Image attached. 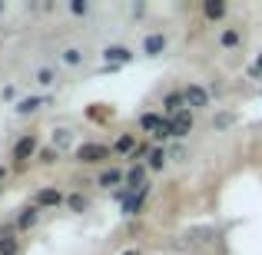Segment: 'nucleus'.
<instances>
[{
	"mask_svg": "<svg viewBox=\"0 0 262 255\" xmlns=\"http://www.w3.org/2000/svg\"><path fill=\"white\" fill-rule=\"evenodd\" d=\"M73 156H77V163H83V166H96V163H106L110 156H113V146H106V143H77L73 146Z\"/></svg>",
	"mask_w": 262,
	"mask_h": 255,
	"instance_id": "nucleus-1",
	"label": "nucleus"
},
{
	"mask_svg": "<svg viewBox=\"0 0 262 255\" xmlns=\"http://www.w3.org/2000/svg\"><path fill=\"white\" fill-rule=\"evenodd\" d=\"M40 149H43V146H40V136H37V133H24L17 143H13V149H10V159L17 163L20 169H24L30 159H37V156H40Z\"/></svg>",
	"mask_w": 262,
	"mask_h": 255,
	"instance_id": "nucleus-2",
	"label": "nucleus"
},
{
	"mask_svg": "<svg viewBox=\"0 0 262 255\" xmlns=\"http://www.w3.org/2000/svg\"><path fill=\"white\" fill-rule=\"evenodd\" d=\"M30 202L37 205L40 212L43 209H67V192L60 189V186H40V189L30 196Z\"/></svg>",
	"mask_w": 262,
	"mask_h": 255,
	"instance_id": "nucleus-3",
	"label": "nucleus"
},
{
	"mask_svg": "<svg viewBox=\"0 0 262 255\" xmlns=\"http://www.w3.org/2000/svg\"><path fill=\"white\" fill-rule=\"evenodd\" d=\"M100 57H103V63H106V66L120 70V66H126V63H133V60H136V50H133V47H126V43H106L100 50Z\"/></svg>",
	"mask_w": 262,
	"mask_h": 255,
	"instance_id": "nucleus-4",
	"label": "nucleus"
},
{
	"mask_svg": "<svg viewBox=\"0 0 262 255\" xmlns=\"http://www.w3.org/2000/svg\"><path fill=\"white\" fill-rule=\"evenodd\" d=\"M183 96H186V109H192V113L212 106V93H209L203 83H186V86H183Z\"/></svg>",
	"mask_w": 262,
	"mask_h": 255,
	"instance_id": "nucleus-5",
	"label": "nucleus"
},
{
	"mask_svg": "<svg viewBox=\"0 0 262 255\" xmlns=\"http://www.w3.org/2000/svg\"><path fill=\"white\" fill-rule=\"evenodd\" d=\"M50 103H53V96H47V93L20 96V100L13 103V113H17V116H33V113H40L43 106H50Z\"/></svg>",
	"mask_w": 262,
	"mask_h": 255,
	"instance_id": "nucleus-6",
	"label": "nucleus"
},
{
	"mask_svg": "<svg viewBox=\"0 0 262 255\" xmlns=\"http://www.w3.org/2000/svg\"><path fill=\"white\" fill-rule=\"evenodd\" d=\"M143 57H163V53L169 50V37L163 30H153V33H146V37H143Z\"/></svg>",
	"mask_w": 262,
	"mask_h": 255,
	"instance_id": "nucleus-7",
	"label": "nucleus"
},
{
	"mask_svg": "<svg viewBox=\"0 0 262 255\" xmlns=\"http://www.w3.org/2000/svg\"><path fill=\"white\" fill-rule=\"evenodd\" d=\"M146 176H149V166L146 163H133V166L126 169V186H123V189L129 192V196H133V192H140V189H146Z\"/></svg>",
	"mask_w": 262,
	"mask_h": 255,
	"instance_id": "nucleus-8",
	"label": "nucleus"
},
{
	"mask_svg": "<svg viewBox=\"0 0 262 255\" xmlns=\"http://www.w3.org/2000/svg\"><path fill=\"white\" fill-rule=\"evenodd\" d=\"M96 186L100 189H123L126 186V169H120V166H106V169H100V176H96Z\"/></svg>",
	"mask_w": 262,
	"mask_h": 255,
	"instance_id": "nucleus-9",
	"label": "nucleus"
},
{
	"mask_svg": "<svg viewBox=\"0 0 262 255\" xmlns=\"http://www.w3.org/2000/svg\"><path fill=\"white\" fill-rule=\"evenodd\" d=\"M37 222H40V209H37L33 202H27V205H20V209H17V219H13L17 232H30V229H37Z\"/></svg>",
	"mask_w": 262,
	"mask_h": 255,
	"instance_id": "nucleus-10",
	"label": "nucleus"
},
{
	"mask_svg": "<svg viewBox=\"0 0 262 255\" xmlns=\"http://www.w3.org/2000/svg\"><path fill=\"white\" fill-rule=\"evenodd\" d=\"M17 225H0V255H20Z\"/></svg>",
	"mask_w": 262,
	"mask_h": 255,
	"instance_id": "nucleus-11",
	"label": "nucleus"
},
{
	"mask_svg": "<svg viewBox=\"0 0 262 255\" xmlns=\"http://www.w3.org/2000/svg\"><path fill=\"white\" fill-rule=\"evenodd\" d=\"M216 43H219V50H239L243 47V27H223Z\"/></svg>",
	"mask_w": 262,
	"mask_h": 255,
	"instance_id": "nucleus-12",
	"label": "nucleus"
},
{
	"mask_svg": "<svg viewBox=\"0 0 262 255\" xmlns=\"http://www.w3.org/2000/svg\"><path fill=\"white\" fill-rule=\"evenodd\" d=\"M186 109V96H183V89H169L166 96H163V116H169L173 120L176 113H183Z\"/></svg>",
	"mask_w": 262,
	"mask_h": 255,
	"instance_id": "nucleus-13",
	"label": "nucleus"
},
{
	"mask_svg": "<svg viewBox=\"0 0 262 255\" xmlns=\"http://www.w3.org/2000/svg\"><path fill=\"white\" fill-rule=\"evenodd\" d=\"M192 126H196V116H192V109H183V113L173 116V133H176V140H186V136L192 133Z\"/></svg>",
	"mask_w": 262,
	"mask_h": 255,
	"instance_id": "nucleus-14",
	"label": "nucleus"
},
{
	"mask_svg": "<svg viewBox=\"0 0 262 255\" xmlns=\"http://www.w3.org/2000/svg\"><path fill=\"white\" fill-rule=\"evenodd\" d=\"M146 199H149V186H146V189H140V192H133V196H129L126 202H123V216H126V219L140 216L143 205H146Z\"/></svg>",
	"mask_w": 262,
	"mask_h": 255,
	"instance_id": "nucleus-15",
	"label": "nucleus"
},
{
	"mask_svg": "<svg viewBox=\"0 0 262 255\" xmlns=\"http://www.w3.org/2000/svg\"><path fill=\"white\" fill-rule=\"evenodd\" d=\"M90 196L83 189H73V192H67V209L73 212V216H83V212H90Z\"/></svg>",
	"mask_w": 262,
	"mask_h": 255,
	"instance_id": "nucleus-16",
	"label": "nucleus"
},
{
	"mask_svg": "<svg viewBox=\"0 0 262 255\" xmlns=\"http://www.w3.org/2000/svg\"><path fill=\"white\" fill-rule=\"evenodd\" d=\"M226 13H229V4H226V0H206V4H203V17L209 20V24L226 20Z\"/></svg>",
	"mask_w": 262,
	"mask_h": 255,
	"instance_id": "nucleus-17",
	"label": "nucleus"
},
{
	"mask_svg": "<svg viewBox=\"0 0 262 255\" xmlns=\"http://www.w3.org/2000/svg\"><path fill=\"white\" fill-rule=\"evenodd\" d=\"M163 120H166L163 113H143L140 120H136V126H140V133L156 136V133H160V126H163Z\"/></svg>",
	"mask_w": 262,
	"mask_h": 255,
	"instance_id": "nucleus-18",
	"label": "nucleus"
},
{
	"mask_svg": "<svg viewBox=\"0 0 262 255\" xmlns=\"http://www.w3.org/2000/svg\"><path fill=\"white\" fill-rule=\"evenodd\" d=\"M83 60H86L83 47H63V50H60V63L63 66H83Z\"/></svg>",
	"mask_w": 262,
	"mask_h": 255,
	"instance_id": "nucleus-19",
	"label": "nucleus"
},
{
	"mask_svg": "<svg viewBox=\"0 0 262 255\" xmlns=\"http://www.w3.org/2000/svg\"><path fill=\"white\" fill-rule=\"evenodd\" d=\"M136 133H123V136H116V143H113V153H120V156H133L136 153Z\"/></svg>",
	"mask_w": 262,
	"mask_h": 255,
	"instance_id": "nucleus-20",
	"label": "nucleus"
},
{
	"mask_svg": "<svg viewBox=\"0 0 262 255\" xmlns=\"http://www.w3.org/2000/svg\"><path fill=\"white\" fill-rule=\"evenodd\" d=\"M166 163H169V149H166V146H153V153H149V159H146L149 172H160Z\"/></svg>",
	"mask_w": 262,
	"mask_h": 255,
	"instance_id": "nucleus-21",
	"label": "nucleus"
},
{
	"mask_svg": "<svg viewBox=\"0 0 262 255\" xmlns=\"http://www.w3.org/2000/svg\"><path fill=\"white\" fill-rule=\"evenodd\" d=\"M33 80H37V86L50 89V86H57V70H53V66H40V70L33 73Z\"/></svg>",
	"mask_w": 262,
	"mask_h": 255,
	"instance_id": "nucleus-22",
	"label": "nucleus"
},
{
	"mask_svg": "<svg viewBox=\"0 0 262 255\" xmlns=\"http://www.w3.org/2000/svg\"><path fill=\"white\" fill-rule=\"evenodd\" d=\"M236 126V113H219L216 120H212V129L216 133H223V129H232Z\"/></svg>",
	"mask_w": 262,
	"mask_h": 255,
	"instance_id": "nucleus-23",
	"label": "nucleus"
},
{
	"mask_svg": "<svg viewBox=\"0 0 262 255\" xmlns=\"http://www.w3.org/2000/svg\"><path fill=\"white\" fill-rule=\"evenodd\" d=\"M60 156H63V153H60L57 146H43V149H40V156H37V159L43 163V166H53V163H60Z\"/></svg>",
	"mask_w": 262,
	"mask_h": 255,
	"instance_id": "nucleus-24",
	"label": "nucleus"
},
{
	"mask_svg": "<svg viewBox=\"0 0 262 255\" xmlns=\"http://www.w3.org/2000/svg\"><path fill=\"white\" fill-rule=\"evenodd\" d=\"M70 143H73V133H70V129H53V146H57L60 153H63Z\"/></svg>",
	"mask_w": 262,
	"mask_h": 255,
	"instance_id": "nucleus-25",
	"label": "nucleus"
},
{
	"mask_svg": "<svg viewBox=\"0 0 262 255\" xmlns=\"http://www.w3.org/2000/svg\"><path fill=\"white\" fill-rule=\"evenodd\" d=\"M70 13L73 17H86L90 13V0H70Z\"/></svg>",
	"mask_w": 262,
	"mask_h": 255,
	"instance_id": "nucleus-26",
	"label": "nucleus"
},
{
	"mask_svg": "<svg viewBox=\"0 0 262 255\" xmlns=\"http://www.w3.org/2000/svg\"><path fill=\"white\" fill-rule=\"evenodd\" d=\"M169 159L183 163V159H186V149H183V146H173V149H169Z\"/></svg>",
	"mask_w": 262,
	"mask_h": 255,
	"instance_id": "nucleus-27",
	"label": "nucleus"
},
{
	"mask_svg": "<svg viewBox=\"0 0 262 255\" xmlns=\"http://www.w3.org/2000/svg\"><path fill=\"white\" fill-rule=\"evenodd\" d=\"M129 13H133L136 20H140V17H146V4H133V7H129Z\"/></svg>",
	"mask_w": 262,
	"mask_h": 255,
	"instance_id": "nucleus-28",
	"label": "nucleus"
},
{
	"mask_svg": "<svg viewBox=\"0 0 262 255\" xmlns=\"http://www.w3.org/2000/svg\"><path fill=\"white\" fill-rule=\"evenodd\" d=\"M7 172H10V169H7V166H4V163H0V186H4V182H7Z\"/></svg>",
	"mask_w": 262,
	"mask_h": 255,
	"instance_id": "nucleus-29",
	"label": "nucleus"
},
{
	"mask_svg": "<svg viewBox=\"0 0 262 255\" xmlns=\"http://www.w3.org/2000/svg\"><path fill=\"white\" fill-rule=\"evenodd\" d=\"M123 255H143V252H140V249H126Z\"/></svg>",
	"mask_w": 262,
	"mask_h": 255,
	"instance_id": "nucleus-30",
	"label": "nucleus"
},
{
	"mask_svg": "<svg viewBox=\"0 0 262 255\" xmlns=\"http://www.w3.org/2000/svg\"><path fill=\"white\" fill-rule=\"evenodd\" d=\"M0 13H7V4H4V0H0Z\"/></svg>",
	"mask_w": 262,
	"mask_h": 255,
	"instance_id": "nucleus-31",
	"label": "nucleus"
}]
</instances>
